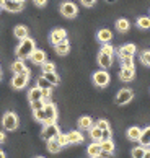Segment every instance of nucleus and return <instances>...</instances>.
Here are the masks:
<instances>
[{"label":"nucleus","mask_w":150,"mask_h":158,"mask_svg":"<svg viewBox=\"0 0 150 158\" xmlns=\"http://www.w3.org/2000/svg\"><path fill=\"white\" fill-rule=\"evenodd\" d=\"M93 83L100 88H105V86L109 83V73L106 70H98V72L93 73Z\"/></svg>","instance_id":"0eeeda50"},{"label":"nucleus","mask_w":150,"mask_h":158,"mask_svg":"<svg viewBox=\"0 0 150 158\" xmlns=\"http://www.w3.org/2000/svg\"><path fill=\"white\" fill-rule=\"evenodd\" d=\"M139 142L144 145V147H148V145H150V127L142 129V134H140Z\"/></svg>","instance_id":"b1692460"},{"label":"nucleus","mask_w":150,"mask_h":158,"mask_svg":"<svg viewBox=\"0 0 150 158\" xmlns=\"http://www.w3.org/2000/svg\"><path fill=\"white\" fill-rule=\"evenodd\" d=\"M101 134H103V131L98 126H93L90 129V137L95 140V142H101Z\"/></svg>","instance_id":"cd10ccee"},{"label":"nucleus","mask_w":150,"mask_h":158,"mask_svg":"<svg viewBox=\"0 0 150 158\" xmlns=\"http://www.w3.org/2000/svg\"><path fill=\"white\" fill-rule=\"evenodd\" d=\"M119 77L123 81H131V80H134L135 77V69L134 67H123L121 69V72H119Z\"/></svg>","instance_id":"f8f14e48"},{"label":"nucleus","mask_w":150,"mask_h":158,"mask_svg":"<svg viewBox=\"0 0 150 158\" xmlns=\"http://www.w3.org/2000/svg\"><path fill=\"white\" fill-rule=\"evenodd\" d=\"M60 13L65 16V18H75L78 13V8L77 5L72 3V2H64L60 5Z\"/></svg>","instance_id":"6e6552de"},{"label":"nucleus","mask_w":150,"mask_h":158,"mask_svg":"<svg viewBox=\"0 0 150 158\" xmlns=\"http://www.w3.org/2000/svg\"><path fill=\"white\" fill-rule=\"evenodd\" d=\"M54 49L59 56H65V54H69V51H70V44H69L67 39H64V41H60V43H57L54 46Z\"/></svg>","instance_id":"2eb2a0df"},{"label":"nucleus","mask_w":150,"mask_h":158,"mask_svg":"<svg viewBox=\"0 0 150 158\" xmlns=\"http://www.w3.org/2000/svg\"><path fill=\"white\" fill-rule=\"evenodd\" d=\"M0 158H5V153H3L2 150H0Z\"/></svg>","instance_id":"09e8293b"},{"label":"nucleus","mask_w":150,"mask_h":158,"mask_svg":"<svg viewBox=\"0 0 150 158\" xmlns=\"http://www.w3.org/2000/svg\"><path fill=\"white\" fill-rule=\"evenodd\" d=\"M11 72L13 73H30V70H28L25 60L18 59V60H15L13 64H11Z\"/></svg>","instance_id":"4468645a"},{"label":"nucleus","mask_w":150,"mask_h":158,"mask_svg":"<svg viewBox=\"0 0 150 158\" xmlns=\"http://www.w3.org/2000/svg\"><path fill=\"white\" fill-rule=\"evenodd\" d=\"M98 64L103 67V69H109L113 64V56H108L105 52H100L98 54Z\"/></svg>","instance_id":"dca6fc26"},{"label":"nucleus","mask_w":150,"mask_h":158,"mask_svg":"<svg viewBox=\"0 0 150 158\" xmlns=\"http://www.w3.org/2000/svg\"><path fill=\"white\" fill-rule=\"evenodd\" d=\"M28 99H30V103L38 101V99H43V90L36 85L34 88H31V90H30V93H28Z\"/></svg>","instance_id":"a211bd4d"},{"label":"nucleus","mask_w":150,"mask_h":158,"mask_svg":"<svg viewBox=\"0 0 150 158\" xmlns=\"http://www.w3.org/2000/svg\"><path fill=\"white\" fill-rule=\"evenodd\" d=\"M56 140H57V142H59V143L62 145V147H64V145H67V143H69V140H67V135H64V134H59V135L56 137Z\"/></svg>","instance_id":"58836bf2"},{"label":"nucleus","mask_w":150,"mask_h":158,"mask_svg":"<svg viewBox=\"0 0 150 158\" xmlns=\"http://www.w3.org/2000/svg\"><path fill=\"white\" fill-rule=\"evenodd\" d=\"M28 80H30V73H15V77L11 78V86L15 90H21L28 85Z\"/></svg>","instance_id":"423d86ee"},{"label":"nucleus","mask_w":150,"mask_h":158,"mask_svg":"<svg viewBox=\"0 0 150 158\" xmlns=\"http://www.w3.org/2000/svg\"><path fill=\"white\" fill-rule=\"evenodd\" d=\"M33 113H34V119L39 121V122H44V119H46L44 108H43V109H38V111H33Z\"/></svg>","instance_id":"72a5a7b5"},{"label":"nucleus","mask_w":150,"mask_h":158,"mask_svg":"<svg viewBox=\"0 0 150 158\" xmlns=\"http://www.w3.org/2000/svg\"><path fill=\"white\" fill-rule=\"evenodd\" d=\"M103 140H111V131L109 129H105L103 131V134H101V142Z\"/></svg>","instance_id":"a19ab883"},{"label":"nucleus","mask_w":150,"mask_h":158,"mask_svg":"<svg viewBox=\"0 0 150 158\" xmlns=\"http://www.w3.org/2000/svg\"><path fill=\"white\" fill-rule=\"evenodd\" d=\"M43 77H44L46 80H48V81H49V83H51V85H52V86H56V85H59V83H60V78H59V77H57V73H56V72H49V73H43Z\"/></svg>","instance_id":"a878e982"},{"label":"nucleus","mask_w":150,"mask_h":158,"mask_svg":"<svg viewBox=\"0 0 150 158\" xmlns=\"http://www.w3.org/2000/svg\"><path fill=\"white\" fill-rule=\"evenodd\" d=\"M44 114H46V119L43 124H54V122L57 121V109L52 103L46 101L44 104Z\"/></svg>","instance_id":"7ed1b4c3"},{"label":"nucleus","mask_w":150,"mask_h":158,"mask_svg":"<svg viewBox=\"0 0 150 158\" xmlns=\"http://www.w3.org/2000/svg\"><path fill=\"white\" fill-rule=\"evenodd\" d=\"M101 143V150H103V153L105 155H111L113 152H114V143L111 142V140H103Z\"/></svg>","instance_id":"393cba45"},{"label":"nucleus","mask_w":150,"mask_h":158,"mask_svg":"<svg viewBox=\"0 0 150 158\" xmlns=\"http://www.w3.org/2000/svg\"><path fill=\"white\" fill-rule=\"evenodd\" d=\"M30 59L33 64H38V65H41V64L46 60V52L43 49H34L31 52V56H30Z\"/></svg>","instance_id":"ddd939ff"},{"label":"nucleus","mask_w":150,"mask_h":158,"mask_svg":"<svg viewBox=\"0 0 150 158\" xmlns=\"http://www.w3.org/2000/svg\"><path fill=\"white\" fill-rule=\"evenodd\" d=\"M44 104H46L44 99H38V101H33V103H31V109H33V111L43 109V108H44Z\"/></svg>","instance_id":"f704fd0d"},{"label":"nucleus","mask_w":150,"mask_h":158,"mask_svg":"<svg viewBox=\"0 0 150 158\" xmlns=\"http://www.w3.org/2000/svg\"><path fill=\"white\" fill-rule=\"evenodd\" d=\"M64 39H67V33H65V30H62V28L54 30L52 33H51V36H49V41H51L52 46H56L57 43H60V41H64Z\"/></svg>","instance_id":"9d476101"},{"label":"nucleus","mask_w":150,"mask_h":158,"mask_svg":"<svg viewBox=\"0 0 150 158\" xmlns=\"http://www.w3.org/2000/svg\"><path fill=\"white\" fill-rule=\"evenodd\" d=\"M108 2H109V3H114V2H116V0H108Z\"/></svg>","instance_id":"8fccbe9b"},{"label":"nucleus","mask_w":150,"mask_h":158,"mask_svg":"<svg viewBox=\"0 0 150 158\" xmlns=\"http://www.w3.org/2000/svg\"><path fill=\"white\" fill-rule=\"evenodd\" d=\"M134 98V93L131 88H123L118 95H116V103L118 104H127L131 103V99Z\"/></svg>","instance_id":"1a4fd4ad"},{"label":"nucleus","mask_w":150,"mask_h":158,"mask_svg":"<svg viewBox=\"0 0 150 158\" xmlns=\"http://www.w3.org/2000/svg\"><path fill=\"white\" fill-rule=\"evenodd\" d=\"M129 28H131V25H129V21L126 20V18H119V20L116 21V30H118L119 33L129 31Z\"/></svg>","instance_id":"5701e85b"},{"label":"nucleus","mask_w":150,"mask_h":158,"mask_svg":"<svg viewBox=\"0 0 150 158\" xmlns=\"http://www.w3.org/2000/svg\"><path fill=\"white\" fill-rule=\"evenodd\" d=\"M0 5H2V8H5L7 11L18 13V11H21L23 7H25V2H20V0H0Z\"/></svg>","instance_id":"f03ea898"},{"label":"nucleus","mask_w":150,"mask_h":158,"mask_svg":"<svg viewBox=\"0 0 150 158\" xmlns=\"http://www.w3.org/2000/svg\"><path fill=\"white\" fill-rule=\"evenodd\" d=\"M140 60H142V64H145L147 67H150V51L142 52V54H140Z\"/></svg>","instance_id":"c9c22d12"},{"label":"nucleus","mask_w":150,"mask_h":158,"mask_svg":"<svg viewBox=\"0 0 150 158\" xmlns=\"http://www.w3.org/2000/svg\"><path fill=\"white\" fill-rule=\"evenodd\" d=\"M2 124H3V127L7 129V131H15V129L18 127V118H16L15 113L8 111V113H5V116H3Z\"/></svg>","instance_id":"20e7f679"},{"label":"nucleus","mask_w":150,"mask_h":158,"mask_svg":"<svg viewBox=\"0 0 150 158\" xmlns=\"http://www.w3.org/2000/svg\"><path fill=\"white\" fill-rule=\"evenodd\" d=\"M101 52H105V54H108V56H113L114 54V48L111 44H103V48H101Z\"/></svg>","instance_id":"4c0bfd02"},{"label":"nucleus","mask_w":150,"mask_h":158,"mask_svg":"<svg viewBox=\"0 0 150 158\" xmlns=\"http://www.w3.org/2000/svg\"><path fill=\"white\" fill-rule=\"evenodd\" d=\"M144 158H150V148L145 150V155H144Z\"/></svg>","instance_id":"49530a36"},{"label":"nucleus","mask_w":150,"mask_h":158,"mask_svg":"<svg viewBox=\"0 0 150 158\" xmlns=\"http://www.w3.org/2000/svg\"><path fill=\"white\" fill-rule=\"evenodd\" d=\"M60 148H62V145L57 142L56 139L48 140V150L51 152V153H57V152H60Z\"/></svg>","instance_id":"c85d7f7f"},{"label":"nucleus","mask_w":150,"mask_h":158,"mask_svg":"<svg viewBox=\"0 0 150 158\" xmlns=\"http://www.w3.org/2000/svg\"><path fill=\"white\" fill-rule=\"evenodd\" d=\"M36 49V44H34V41L31 38H25L21 39V43L18 44V48H16V57L21 60L25 59H30L31 52Z\"/></svg>","instance_id":"f257e3e1"},{"label":"nucleus","mask_w":150,"mask_h":158,"mask_svg":"<svg viewBox=\"0 0 150 158\" xmlns=\"http://www.w3.org/2000/svg\"><path fill=\"white\" fill-rule=\"evenodd\" d=\"M0 80H2V73H0Z\"/></svg>","instance_id":"3c124183"},{"label":"nucleus","mask_w":150,"mask_h":158,"mask_svg":"<svg viewBox=\"0 0 150 158\" xmlns=\"http://www.w3.org/2000/svg\"><path fill=\"white\" fill-rule=\"evenodd\" d=\"M96 126L101 129V131H105V129H109V124H108V121H105V119H100L96 122Z\"/></svg>","instance_id":"ea45409f"},{"label":"nucleus","mask_w":150,"mask_h":158,"mask_svg":"<svg viewBox=\"0 0 150 158\" xmlns=\"http://www.w3.org/2000/svg\"><path fill=\"white\" fill-rule=\"evenodd\" d=\"M86 152H88V155H90L91 158H93V156H98V155H101V153H103L101 143H100V142H93L88 148H86Z\"/></svg>","instance_id":"6ab92c4d"},{"label":"nucleus","mask_w":150,"mask_h":158,"mask_svg":"<svg viewBox=\"0 0 150 158\" xmlns=\"http://www.w3.org/2000/svg\"><path fill=\"white\" fill-rule=\"evenodd\" d=\"M93 158H106V156H105V153H101V155H98V156H93Z\"/></svg>","instance_id":"de8ad7c7"},{"label":"nucleus","mask_w":150,"mask_h":158,"mask_svg":"<svg viewBox=\"0 0 150 158\" xmlns=\"http://www.w3.org/2000/svg\"><path fill=\"white\" fill-rule=\"evenodd\" d=\"M67 140H69V143H80V142H83V135L78 131H72L67 134Z\"/></svg>","instance_id":"aec40b11"},{"label":"nucleus","mask_w":150,"mask_h":158,"mask_svg":"<svg viewBox=\"0 0 150 158\" xmlns=\"http://www.w3.org/2000/svg\"><path fill=\"white\" fill-rule=\"evenodd\" d=\"M80 2H82V5H83V7H93L96 0H80Z\"/></svg>","instance_id":"37998d69"},{"label":"nucleus","mask_w":150,"mask_h":158,"mask_svg":"<svg viewBox=\"0 0 150 158\" xmlns=\"http://www.w3.org/2000/svg\"><path fill=\"white\" fill-rule=\"evenodd\" d=\"M59 127H57V124L54 122V124H44V129H43V139L48 142V140H52V139H56L57 135H59Z\"/></svg>","instance_id":"39448f33"},{"label":"nucleus","mask_w":150,"mask_h":158,"mask_svg":"<svg viewBox=\"0 0 150 158\" xmlns=\"http://www.w3.org/2000/svg\"><path fill=\"white\" fill-rule=\"evenodd\" d=\"M38 158H43V156H38Z\"/></svg>","instance_id":"864d4df0"},{"label":"nucleus","mask_w":150,"mask_h":158,"mask_svg":"<svg viewBox=\"0 0 150 158\" xmlns=\"http://www.w3.org/2000/svg\"><path fill=\"white\" fill-rule=\"evenodd\" d=\"M0 8H2V5H0Z\"/></svg>","instance_id":"5fc2aeb1"},{"label":"nucleus","mask_w":150,"mask_h":158,"mask_svg":"<svg viewBox=\"0 0 150 158\" xmlns=\"http://www.w3.org/2000/svg\"><path fill=\"white\" fill-rule=\"evenodd\" d=\"M137 26L142 28V30H148L150 28V18L148 16H140V18L137 20Z\"/></svg>","instance_id":"7c9ffc66"},{"label":"nucleus","mask_w":150,"mask_h":158,"mask_svg":"<svg viewBox=\"0 0 150 158\" xmlns=\"http://www.w3.org/2000/svg\"><path fill=\"white\" fill-rule=\"evenodd\" d=\"M46 2H48V0H34V3H36L38 7H44Z\"/></svg>","instance_id":"c03bdc74"},{"label":"nucleus","mask_w":150,"mask_h":158,"mask_svg":"<svg viewBox=\"0 0 150 158\" xmlns=\"http://www.w3.org/2000/svg\"><path fill=\"white\" fill-rule=\"evenodd\" d=\"M13 34H15V38H18V39L21 41V39L28 38V28L23 26V25H18V26H15Z\"/></svg>","instance_id":"412c9836"},{"label":"nucleus","mask_w":150,"mask_h":158,"mask_svg":"<svg viewBox=\"0 0 150 158\" xmlns=\"http://www.w3.org/2000/svg\"><path fill=\"white\" fill-rule=\"evenodd\" d=\"M140 134H142V129H139V127L127 129V139L129 140H139L140 139Z\"/></svg>","instance_id":"bb28decb"},{"label":"nucleus","mask_w":150,"mask_h":158,"mask_svg":"<svg viewBox=\"0 0 150 158\" xmlns=\"http://www.w3.org/2000/svg\"><path fill=\"white\" fill-rule=\"evenodd\" d=\"M2 142H5V134L0 132V143H2Z\"/></svg>","instance_id":"a18cd8bd"},{"label":"nucleus","mask_w":150,"mask_h":158,"mask_svg":"<svg viewBox=\"0 0 150 158\" xmlns=\"http://www.w3.org/2000/svg\"><path fill=\"white\" fill-rule=\"evenodd\" d=\"M121 62H123V67H134V57H123Z\"/></svg>","instance_id":"e433bc0d"},{"label":"nucleus","mask_w":150,"mask_h":158,"mask_svg":"<svg viewBox=\"0 0 150 158\" xmlns=\"http://www.w3.org/2000/svg\"><path fill=\"white\" fill-rule=\"evenodd\" d=\"M148 148H150V145H148Z\"/></svg>","instance_id":"6e6d98bb"},{"label":"nucleus","mask_w":150,"mask_h":158,"mask_svg":"<svg viewBox=\"0 0 150 158\" xmlns=\"http://www.w3.org/2000/svg\"><path fill=\"white\" fill-rule=\"evenodd\" d=\"M78 127L80 129H90L93 127V121H91V118L90 116H83V118H80L78 119Z\"/></svg>","instance_id":"4be33fe9"},{"label":"nucleus","mask_w":150,"mask_h":158,"mask_svg":"<svg viewBox=\"0 0 150 158\" xmlns=\"http://www.w3.org/2000/svg\"><path fill=\"white\" fill-rule=\"evenodd\" d=\"M96 38H98V41H100V43H103V44H108L109 41L113 39V33L105 28V30H100V31H98Z\"/></svg>","instance_id":"f3484780"},{"label":"nucleus","mask_w":150,"mask_h":158,"mask_svg":"<svg viewBox=\"0 0 150 158\" xmlns=\"http://www.w3.org/2000/svg\"><path fill=\"white\" fill-rule=\"evenodd\" d=\"M36 85L39 86V88H43V90H44V88H49V90H52V85H51L49 81L44 78V77H39V78H38V83H36Z\"/></svg>","instance_id":"473e14b6"},{"label":"nucleus","mask_w":150,"mask_h":158,"mask_svg":"<svg viewBox=\"0 0 150 158\" xmlns=\"http://www.w3.org/2000/svg\"><path fill=\"white\" fill-rule=\"evenodd\" d=\"M41 70H43V73L56 72V64L51 62V60H44V62L41 64Z\"/></svg>","instance_id":"c756f323"},{"label":"nucleus","mask_w":150,"mask_h":158,"mask_svg":"<svg viewBox=\"0 0 150 158\" xmlns=\"http://www.w3.org/2000/svg\"><path fill=\"white\" fill-rule=\"evenodd\" d=\"M43 90V88H41ZM51 98V90L49 88H44L43 90V99H44V101H48V99Z\"/></svg>","instance_id":"79ce46f5"},{"label":"nucleus","mask_w":150,"mask_h":158,"mask_svg":"<svg viewBox=\"0 0 150 158\" xmlns=\"http://www.w3.org/2000/svg\"><path fill=\"white\" fill-rule=\"evenodd\" d=\"M118 54H119L121 59H123V57H134V54H135V44H124V46H121L119 51H118Z\"/></svg>","instance_id":"9b49d317"},{"label":"nucleus","mask_w":150,"mask_h":158,"mask_svg":"<svg viewBox=\"0 0 150 158\" xmlns=\"http://www.w3.org/2000/svg\"><path fill=\"white\" fill-rule=\"evenodd\" d=\"M20 2H25V0H20Z\"/></svg>","instance_id":"603ef678"},{"label":"nucleus","mask_w":150,"mask_h":158,"mask_svg":"<svg viewBox=\"0 0 150 158\" xmlns=\"http://www.w3.org/2000/svg\"><path fill=\"white\" fill-rule=\"evenodd\" d=\"M145 147L144 145H140V147H135L134 150H132V158H144V155H145Z\"/></svg>","instance_id":"2f4dec72"}]
</instances>
